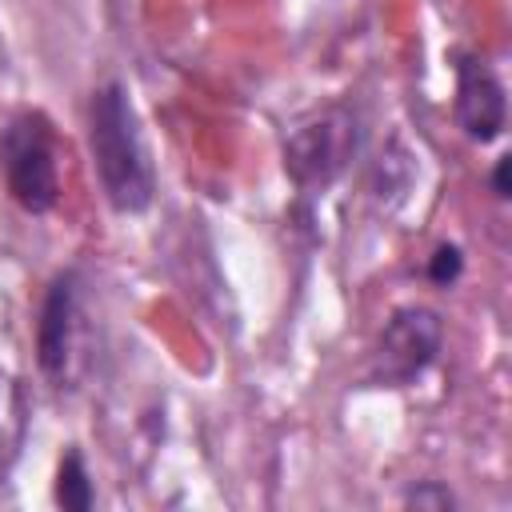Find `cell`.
Instances as JSON below:
<instances>
[{"instance_id": "11", "label": "cell", "mask_w": 512, "mask_h": 512, "mask_svg": "<svg viewBox=\"0 0 512 512\" xmlns=\"http://www.w3.org/2000/svg\"><path fill=\"white\" fill-rule=\"evenodd\" d=\"M508 168H512V160H508V156H500V160H496V168H492V192H496L500 200H508V196H512V188H508Z\"/></svg>"}, {"instance_id": "9", "label": "cell", "mask_w": 512, "mask_h": 512, "mask_svg": "<svg viewBox=\"0 0 512 512\" xmlns=\"http://www.w3.org/2000/svg\"><path fill=\"white\" fill-rule=\"evenodd\" d=\"M460 268H464L460 248H456V244H440V248L432 252V260H428V280H432V284H452V280L460 276Z\"/></svg>"}, {"instance_id": "6", "label": "cell", "mask_w": 512, "mask_h": 512, "mask_svg": "<svg viewBox=\"0 0 512 512\" xmlns=\"http://www.w3.org/2000/svg\"><path fill=\"white\" fill-rule=\"evenodd\" d=\"M76 320H80V276L68 268L48 284L40 320H36V360H40L44 376H52V380H60L68 372Z\"/></svg>"}, {"instance_id": "5", "label": "cell", "mask_w": 512, "mask_h": 512, "mask_svg": "<svg viewBox=\"0 0 512 512\" xmlns=\"http://www.w3.org/2000/svg\"><path fill=\"white\" fill-rule=\"evenodd\" d=\"M452 68H456L452 116H456L460 132L476 144H492L508 120V100H504L500 76L476 52H452Z\"/></svg>"}, {"instance_id": "8", "label": "cell", "mask_w": 512, "mask_h": 512, "mask_svg": "<svg viewBox=\"0 0 512 512\" xmlns=\"http://www.w3.org/2000/svg\"><path fill=\"white\" fill-rule=\"evenodd\" d=\"M56 504L64 512H88L92 508V480H88V468H84L80 448H68L60 456V468H56Z\"/></svg>"}, {"instance_id": "10", "label": "cell", "mask_w": 512, "mask_h": 512, "mask_svg": "<svg viewBox=\"0 0 512 512\" xmlns=\"http://www.w3.org/2000/svg\"><path fill=\"white\" fill-rule=\"evenodd\" d=\"M404 504H416V508H424V504H432V508H452L456 500H452L448 488H440V484H424V488H412V492L404 496Z\"/></svg>"}, {"instance_id": "2", "label": "cell", "mask_w": 512, "mask_h": 512, "mask_svg": "<svg viewBox=\"0 0 512 512\" xmlns=\"http://www.w3.org/2000/svg\"><path fill=\"white\" fill-rule=\"evenodd\" d=\"M0 168L8 196L32 212L44 216L60 200V172H56V144H52V124L44 112L24 108L16 112L4 132H0Z\"/></svg>"}, {"instance_id": "4", "label": "cell", "mask_w": 512, "mask_h": 512, "mask_svg": "<svg viewBox=\"0 0 512 512\" xmlns=\"http://www.w3.org/2000/svg\"><path fill=\"white\" fill-rule=\"evenodd\" d=\"M440 320L428 308H400L380 332V348L368 372V384L376 388H404L412 384L440 352Z\"/></svg>"}, {"instance_id": "3", "label": "cell", "mask_w": 512, "mask_h": 512, "mask_svg": "<svg viewBox=\"0 0 512 512\" xmlns=\"http://www.w3.org/2000/svg\"><path fill=\"white\" fill-rule=\"evenodd\" d=\"M356 120L344 108H328L300 124L284 144V168L300 188H328L356 152Z\"/></svg>"}, {"instance_id": "1", "label": "cell", "mask_w": 512, "mask_h": 512, "mask_svg": "<svg viewBox=\"0 0 512 512\" xmlns=\"http://www.w3.org/2000/svg\"><path fill=\"white\" fill-rule=\"evenodd\" d=\"M88 152H92V168L96 180L104 188V200L124 212L136 216L152 204L156 196V168L136 120V108L128 100V88L120 80H108L92 92L88 104Z\"/></svg>"}, {"instance_id": "7", "label": "cell", "mask_w": 512, "mask_h": 512, "mask_svg": "<svg viewBox=\"0 0 512 512\" xmlns=\"http://www.w3.org/2000/svg\"><path fill=\"white\" fill-rule=\"evenodd\" d=\"M24 436H28V400H24V388L20 380L0 368V488L8 484L16 460H20V448H24Z\"/></svg>"}]
</instances>
